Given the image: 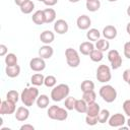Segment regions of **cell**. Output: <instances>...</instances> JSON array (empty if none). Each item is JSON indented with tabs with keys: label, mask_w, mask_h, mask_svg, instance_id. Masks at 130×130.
Returning a JSON list of instances; mask_svg holds the SVG:
<instances>
[{
	"label": "cell",
	"mask_w": 130,
	"mask_h": 130,
	"mask_svg": "<svg viewBox=\"0 0 130 130\" xmlns=\"http://www.w3.org/2000/svg\"><path fill=\"white\" fill-rule=\"evenodd\" d=\"M38 96H39V89L36 86L26 87L20 93V100L22 104L26 107L32 106L34 103L37 101Z\"/></svg>",
	"instance_id": "obj_1"
},
{
	"label": "cell",
	"mask_w": 130,
	"mask_h": 130,
	"mask_svg": "<svg viewBox=\"0 0 130 130\" xmlns=\"http://www.w3.org/2000/svg\"><path fill=\"white\" fill-rule=\"evenodd\" d=\"M69 92H70L69 85L65 83H60L58 85H55L51 90V99L54 102H61L69 95Z\"/></svg>",
	"instance_id": "obj_2"
},
{
	"label": "cell",
	"mask_w": 130,
	"mask_h": 130,
	"mask_svg": "<svg viewBox=\"0 0 130 130\" xmlns=\"http://www.w3.org/2000/svg\"><path fill=\"white\" fill-rule=\"evenodd\" d=\"M68 110L66 108H61L59 106L53 105L50 106L48 109V117L52 120H57V121H65L68 117Z\"/></svg>",
	"instance_id": "obj_3"
},
{
	"label": "cell",
	"mask_w": 130,
	"mask_h": 130,
	"mask_svg": "<svg viewBox=\"0 0 130 130\" xmlns=\"http://www.w3.org/2000/svg\"><path fill=\"white\" fill-rule=\"evenodd\" d=\"M101 98L106 103H113L117 99V90L111 84H105L100 88L99 91Z\"/></svg>",
	"instance_id": "obj_4"
},
{
	"label": "cell",
	"mask_w": 130,
	"mask_h": 130,
	"mask_svg": "<svg viewBox=\"0 0 130 130\" xmlns=\"http://www.w3.org/2000/svg\"><path fill=\"white\" fill-rule=\"evenodd\" d=\"M65 58L69 67L76 68L80 64V57L78 52L73 48H67L65 50Z\"/></svg>",
	"instance_id": "obj_5"
},
{
	"label": "cell",
	"mask_w": 130,
	"mask_h": 130,
	"mask_svg": "<svg viewBox=\"0 0 130 130\" xmlns=\"http://www.w3.org/2000/svg\"><path fill=\"white\" fill-rule=\"evenodd\" d=\"M95 77H96V79H98L99 82H102V83L109 82L111 80V78H112L111 68L108 65H105V64L100 65L98 67V69H96Z\"/></svg>",
	"instance_id": "obj_6"
},
{
	"label": "cell",
	"mask_w": 130,
	"mask_h": 130,
	"mask_svg": "<svg viewBox=\"0 0 130 130\" xmlns=\"http://www.w3.org/2000/svg\"><path fill=\"white\" fill-rule=\"evenodd\" d=\"M108 60L110 61L111 63V67L112 69H118L121 67L122 65V57L120 55V53L117 51V50H110L108 52Z\"/></svg>",
	"instance_id": "obj_7"
},
{
	"label": "cell",
	"mask_w": 130,
	"mask_h": 130,
	"mask_svg": "<svg viewBox=\"0 0 130 130\" xmlns=\"http://www.w3.org/2000/svg\"><path fill=\"white\" fill-rule=\"evenodd\" d=\"M16 103L9 101V100H5L1 102V106H0V114L1 116L3 115H11L14 114L16 111Z\"/></svg>",
	"instance_id": "obj_8"
},
{
	"label": "cell",
	"mask_w": 130,
	"mask_h": 130,
	"mask_svg": "<svg viewBox=\"0 0 130 130\" xmlns=\"http://www.w3.org/2000/svg\"><path fill=\"white\" fill-rule=\"evenodd\" d=\"M108 123L111 127H114V128H119L121 126H123L125 123H126V118L123 114L121 113H116L112 116H110L109 120H108Z\"/></svg>",
	"instance_id": "obj_9"
},
{
	"label": "cell",
	"mask_w": 130,
	"mask_h": 130,
	"mask_svg": "<svg viewBox=\"0 0 130 130\" xmlns=\"http://www.w3.org/2000/svg\"><path fill=\"white\" fill-rule=\"evenodd\" d=\"M29 68L35 72H41L46 68V62L45 59L39 57H35L30 59L29 61Z\"/></svg>",
	"instance_id": "obj_10"
},
{
	"label": "cell",
	"mask_w": 130,
	"mask_h": 130,
	"mask_svg": "<svg viewBox=\"0 0 130 130\" xmlns=\"http://www.w3.org/2000/svg\"><path fill=\"white\" fill-rule=\"evenodd\" d=\"M76 24L79 29L85 30V29H88L89 26L91 25V19L86 14H82V15L78 16V18L76 19Z\"/></svg>",
	"instance_id": "obj_11"
},
{
	"label": "cell",
	"mask_w": 130,
	"mask_h": 130,
	"mask_svg": "<svg viewBox=\"0 0 130 130\" xmlns=\"http://www.w3.org/2000/svg\"><path fill=\"white\" fill-rule=\"evenodd\" d=\"M69 29V25L68 22L64 19H57L54 23V30L55 32H57L58 35H64L68 31Z\"/></svg>",
	"instance_id": "obj_12"
},
{
	"label": "cell",
	"mask_w": 130,
	"mask_h": 130,
	"mask_svg": "<svg viewBox=\"0 0 130 130\" xmlns=\"http://www.w3.org/2000/svg\"><path fill=\"white\" fill-rule=\"evenodd\" d=\"M27 108L28 107H26V106L25 107L21 106V107H18L16 109L14 115H15V119L17 121L23 122V121H26L28 119V117H29V110Z\"/></svg>",
	"instance_id": "obj_13"
},
{
	"label": "cell",
	"mask_w": 130,
	"mask_h": 130,
	"mask_svg": "<svg viewBox=\"0 0 130 130\" xmlns=\"http://www.w3.org/2000/svg\"><path fill=\"white\" fill-rule=\"evenodd\" d=\"M54 54V49L50 45H44L39 49V56L43 59H50Z\"/></svg>",
	"instance_id": "obj_14"
},
{
	"label": "cell",
	"mask_w": 130,
	"mask_h": 130,
	"mask_svg": "<svg viewBox=\"0 0 130 130\" xmlns=\"http://www.w3.org/2000/svg\"><path fill=\"white\" fill-rule=\"evenodd\" d=\"M117 28L114 25H106L103 29V36L105 37V39L107 40H114L117 37Z\"/></svg>",
	"instance_id": "obj_15"
},
{
	"label": "cell",
	"mask_w": 130,
	"mask_h": 130,
	"mask_svg": "<svg viewBox=\"0 0 130 130\" xmlns=\"http://www.w3.org/2000/svg\"><path fill=\"white\" fill-rule=\"evenodd\" d=\"M40 40L44 45H50L54 40H55V35L52 30L46 29L40 35Z\"/></svg>",
	"instance_id": "obj_16"
},
{
	"label": "cell",
	"mask_w": 130,
	"mask_h": 130,
	"mask_svg": "<svg viewBox=\"0 0 130 130\" xmlns=\"http://www.w3.org/2000/svg\"><path fill=\"white\" fill-rule=\"evenodd\" d=\"M94 45L92 44V42L90 41H86V42H83L79 45V52L84 55V56H89V54L91 53V51L94 49Z\"/></svg>",
	"instance_id": "obj_17"
},
{
	"label": "cell",
	"mask_w": 130,
	"mask_h": 130,
	"mask_svg": "<svg viewBox=\"0 0 130 130\" xmlns=\"http://www.w3.org/2000/svg\"><path fill=\"white\" fill-rule=\"evenodd\" d=\"M5 73L10 78H15L20 74V67L19 65H6Z\"/></svg>",
	"instance_id": "obj_18"
},
{
	"label": "cell",
	"mask_w": 130,
	"mask_h": 130,
	"mask_svg": "<svg viewBox=\"0 0 130 130\" xmlns=\"http://www.w3.org/2000/svg\"><path fill=\"white\" fill-rule=\"evenodd\" d=\"M31 20L35 24L37 25H41L46 23V19H45V14H44V10H37L32 16H31Z\"/></svg>",
	"instance_id": "obj_19"
},
{
	"label": "cell",
	"mask_w": 130,
	"mask_h": 130,
	"mask_svg": "<svg viewBox=\"0 0 130 130\" xmlns=\"http://www.w3.org/2000/svg\"><path fill=\"white\" fill-rule=\"evenodd\" d=\"M100 111H101V108H100V105L94 102V103H91V104H88L87 105V110H86V115H89V116H95L98 117V115L100 114Z\"/></svg>",
	"instance_id": "obj_20"
},
{
	"label": "cell",
	"mask_w": 130,
	"mask_h": 130,
	"mask_svg": "<svg viewBox=\"0 0 130 130\" xmlns=\"http://www.w3.org/2000/svg\"><path fill=\"white\" fill-rule=\"evenodd\" d=\"M36 103H37V106L40 109H46L50 104V99L47 94H41V95L38 96Z\"/></svg>",
	"instance_id": "obj_21"
},
{
	"label": "cell",
	"mask_w": 130,
	"mask_h": 130,
	"mask_svg": "<svg viewBox=\"0 0 130 130\" xmlns=\"http://www.w3.org/2000/svg\"><path fill=\"white\" fill-rule=\"evenodd\" d=\"M44 14H45V19L46 23H52L56 19V11L53 8H46L44 9Z\"/></svg>",
	"instance_id": "obj_22"
},
{
	"label": "cell",
	"mask_w": 130,
	"mask_h": 130,
	"mask_svg": "<svg viewBox=\"0 0 130 130\" xmlns=\"http://www.w3.org/2000/svg\"><path fill=\"white\" fill-rule=\"evenodd\" d=\"M94 47H95V49H98L102 52H106L110 49V43L107 39H100L95 42Z\"/></svg>",
	"instance_id": "obj_23"
},
{
	"label": "cell",
	"mask_w": 130,
	"mask_h": 130,
	"mask_svg": "<svg viewBox=\"0 0 130 130\" xmlns=\"http://www.w3.org/2000/svg\"><path fill=\"white\" fill-rule=\"evenodd\" d=\"M87 105H88V104H87L83 99L76 100L74 110H75V111H77V112H78V113H80V114H84V113H86Z\"/></svg>",
	"instance_id": "obj_24"
},
{
	"label": "cell",
	"mask_w": 130,
	"mask_h": 130,
	"mask_svg": "<svg viewBox=\"0 0 130 130\" xmlns=\"http://www.w3.org/2000/svg\"><path fill=\"white\" fill-rule=\"evenodd\" d=\"M100 37H101V34H100L99 29L93 28V27L89 28L86 32V38L90 42H96L98 40H100Z\"/></svg>",
	"instance_id": "obj_25"
},
{
	"label": "cell",
	"mask_w": 130,
	"mask_h": 130,
	"mask_svg": "<svg viewBox=\"0 0 130 130\" xmlns=\"http://www.w3.org/2000/svg\"><path fill=\"white\" fill-rule=\"evenodd\" d=\"M45 81V76L42 73H36L30 77V82L35 86H41L44 84Z\"/></svg>",
	"instance_id": "obj_26"
},
{
	"label": "cell",
	"mask_w": 130,
	"mask_h": 130,
	"mask_svg": "<svg viewBox=\"0 0 130 130\" xmlns=\"http://www.w3.org/2000/svg\"><path fill=\"white\" fill-rule=\"evenodd\" d=\"M20 11L24 14H29L32 12V10L35 9V3L31 0H27L25 3H23L20 7Z\"/></svg>",
	"instance_id": "obj_27"
},
{
	"label": "cell",
	"mask_w": 130,
	"mask_h": 130,
	"mask_svg": "<svg viewBox=\"0 0 130 130\" xmlns=\"http://www.w3.org/2000/svg\"><path fill=\"white\" fill-rule=\"evenodd\" d=\"M86 9L90 12H95L100 9L101 7V2L100 0H90V1H86Z\"/></svg>",
	"instance_id": "obj_28"
},
{
	"label": "cell",
	"mask_w": 130,
	"mask_h": 130,
	"mask_svg": "<svg viewBox=\"0 0 130 130\" xmlns=\"http://www.w3.org/2000/svg\"><path fill=\"white\" fill-rule=\"evenodd\" d=\"M89 58L93 62H101L104 59V52H102L98 49H93L91 51V53L89 54Z\"/></svg>",
	"instance_id": "obj_29"
},
{
	"label": "cell",
	"mask_w": 130,
	"mask_h": 130,
	"mask_svg": "<svg viewBox=\"0 0 130 130\" xmlns=\"http://www.w3.org/2000/svg\"><path fill=\"white\" fill-rule=\"evenodd\" d=\"M82 99L87 103V104H91L94 103L96 100V94L94 92V90H89V91H84L82 93Z\"/></svg>",
	"instance_id": "obj_30"
},
{
	"label": "cell",
	"mask_w": 130,
	"mask_h": 130,
	"mask_svg": "<svg viewBox=\"0 0 130 130\" xmlns=\"http://www.w3.org/2000/svg\"><path fill=\"white\" fill-rule=\"evenodd\" d=\"M80 89L82 92L84 91H89V90H93L94 89V83L93 81L89 80V79H85L81 82L80 84Z\"/></svg>",
	"instance_id": "obj_31"
},
{
	"label": "cell",
	"mask_w": 130,
	"mask_h": 130,
	"mask_svg": "<svg viewBox=\"0 0 130 130\" xmlns=\"http://www.w3.org/2000/svg\"><path fill=\"white\" fill-rule=\"evenodd\" d=\"M109 118H110V112H109V110L104 109V110H101L100 111V114L98 115V121H99V123L104 124V123L108 122Z\"/></svg>",
	"instance_id": "obj_32"
},
{
	"label": "cell",
	"mask_w": 130,
	"mask_h": 130,
	"mask_svg": "<svg viewBox=\"0 0 130 130\" xmlns=\"http://www.w3.org/2000/svg\"><path fill=\"white\" fill-rule=\"evenodd\" d=\"M75 103H76V99L73 98V96H67L65 99V102H64V106L65 108L68 110V111H72L74 110L75 108Z\"/></svg>",
	"instance_id": "obj_33"
},
{
	"label": "cell",
	"mask_w": 130,
	"mask_h": 130,
	"mask_svg": "<svg viewBox=\"0 0 130 130\" xmlns=\"http://www.w3.org/2000/svg\"><path fill=\"white\" fill-rule=\"evenodd\" d=\"M17 61H18V59L14 53H8L5 56V64L6 65H16Z\"/></svg>",
	"instance_id": "obj_34"
},
{
	"label": "cell",
	"mask_w": 130,
	"mask_h": 130,
	"mask_svg": "<svg viewBox=\"0 0 130 130\" xmlns=\"http://www.w3.org/2000/svg\"><path fill=\"white\" fill-rule=\"evenodd\" d=\"M19 98H20L19 93L17 92V90H14V89H11V90H9L6 93V99L9 100V101H12L14 103H17L18 100H19Z\"/></svg>",
	"instance_id": "obj_35"
},
{
	"label": "cell",
	"mask_w": 130,
	"mask_h": 130,
	"mask_svg": "<svg viewBox=\"0 0 130 130\" xmlns=\"http://www.w3.org/2000/svg\"><path fill=\"white\" fill-rule=\"evenodd\" d=\"M57 83V79L54 75H48L45 77V81H44V84L47 86V87H54Z\"/></svg>",
	"instance_id": "obj_36"
},
{
	"label": "cell",
	"mask_w": 130,
	"mask_h": 130,
	"mask_svg": "<svg viewBox=\"0 0 130 130\" xmlns=\"http://www.w3.org/2000/svg\"><path fill=\"white\" fill-rule=\"evenodd\" d=\"M85 122H86V124L89 125V126H94L95 124L99 123L98 117H95V116H89V115H86V117H85Z\"/></svg>",
	"instance_id": "obj_37"
},
{
	"label": "cell",
	"mask_w": 130,
	"mask_h": 130,
	"mask_svg": "<svg viewBox=\"0 0 130 130\" xmlns=\"http://www.w3.org/2000/svg\"><path fill=\"white\" fill-rule=\"evenodd\" d=\"M123 110H124V113L128 117H130V100L124 101V103H123Z\"/></svg>",
	"instance_id": "obj_38"
},
{
	"label": "cell",
	"mask_w": 130,
	"mask_h": 130,
	"mask_svg": "<svg viewBox=\"0 0 130 130\" xmlns=\"http://www.w3.org/2000/svg\"><path fill=\"white\" fill-rule=\"evenodd\" d=\"M124 56L127 59H130V41L124 44Z\"/></svg>",
	"instance_id": "obj_39"
},
{
	"label": "cell",
	"mask_w": 130,
	"mask_h": 130,
	"mask_svg": "<svg viewBox=\"0 0 130 130\" xmlns=\"http://www.w3.org/2000/svg\"><path fill=\"white\" fill-rule=\"evenodd\" d=\"M122 77H123V79H124L125 82L129 83V81H130V69L124 70V72L122 74Z\"/></svg>",
	"instance_id": "obj_40"
},
{
	"label": "cell",
	"mask_w": 130,
	"mask_h": 130,
	"mask_svg": "<svg viewBox=\"0 0 130 130\" xmlns=\"http://www.w3.org/2000/svg\"><path fill=\"white\" fill-rule=\"evenodd\" d=\"M7 52H8L7 47H6L4 44H1V45H0V56H2V57L6 56V55H7Z\"/></svg>",
	"instance_id": "obj_41"
},
{
	"label": "cell",
	"mask_w": 130,
	"mask_h": 130,
	"mask_svg": "<svg viewBox=\"0 0 130 130\" xmlns=\"http://www.w3.org/2000/svg\"><path fill=\"white\" fill-rule=\"evenodd\" d=\"M45 5H47V6H49V7H51V6H54V5H56L57 3H58V0H44V2H43Z\"/></svg>",
	"instance_id": "obj_42"
},
{
	"label": "cell",
	"mask_w": 130,
	"mask_h": 130,
	"mask_svg": "<svg viewBox=\"0 0 130 130\" xmlns=\"http://www.w3.org/2000/svg\"><path fill=\"white\" fill-rule=\"evenodd\" d=\"M20 130H35V127L31 124H23L20 126Z\"/></svg>",
	"instance_id": "obj_43"
},
{
	"label": "cell",
	"mask_w": 130,
	"mask_h": 130,
	"mask_svg": "<svg viewBox=\"0 0 130 130\" xmlns=\"http://www.w3.org/2000/svg\"><path fill=\"white\" fill-rule=\"evenodd\" d=\"M26 1H27V0H14V3H15L17 6H19V7H20V6H21L23 3H25Z\"/></svg>",
	"instance_id": "obj_44"
},
{
	"label": "cell",
	"mask_w": 130,
	"mask_h": 130,
	"mask_svg": "<svg viewBox=\"0 0 130 130\" xmlns=\"http://www.w3.org/2000/svg\"><path fill=\"white\" fill-rule=\"evenodd\" d=\"M126 30H127L128 35L130 36V22H128V23H127V26H126Z\"/></svg>",
	"instance_id": "obj_45"
},
{
	"label": "cell",
	"mask_w": 130,
	"mask_h": 130,
	"mask_svg": "<svg viewBox=\"0 0 130 130\" xmlns=\"http://www.w3.org/2000/svg\"><path fill=\"white\" fill-rule=\"evenodd\" d=\"M126 13H127V15L128 16H130V5L127 7V10H126Z\"/></svg>",
	"instance_id": "obj_46"
},
{
	"label": "cell",
	"mask_w": 130,
	"mask_h": 130,
	"mask_svg": "<svg viewBox=\"0 0 130 130\" xmlns=\"http://www.w3.org/2000/svg\"><path fill=\"white\" fill-rule=\"evenodd\" d=\"M126 123H127V125H128V127L130 128V117H129V119L126 121Z\"/></svg>",
	"instance_id": "obj_47"
},
{
	"label": "cell",
	"mask_w": 130,
	"mask_h": 130,
	"mask_svg": "<svg viewBox=\"0 0 130 130\" xmlns=\"http://www.w3.org/2000/svg\"><path fill=\"white\" fill-rule=\"evenodd\" d=\"M69 2H71V3H76V2H78L79 0H68Z\"/></svg>",
	"instance_id": "obj_48"
},
{
	"label": "cell",
	"mask_w": 130,
	"mask_h": 130,
	"mask_svg": "<svg viewBox=\"0 0 130 130\" xmlns=\"http://www.w3.org/2000/svg\"><path fill=\"white\" fill-rule=\"evenodd\" d=\"M1 130H10L9 128H1Z\"/></svg>",
	"instance_id": "obj_49"
},
{
	"label": "cell",
	"mask_w": 130,
	"mask_h": 130,
	"mask_svg": "<svg viewBox=\"0 0 130 130\" xmlns=\"http://www.w3.org/2000/svg\"><path fill=\"white\" fill-rule=\"evenodd\" d=\"M109 2H116V1H118V0H108Z\"/></svg>",
	"instance_id": "obj_50"
},
{
	"label": "cell",
	"mask_w": 130,
	"mask_h": 130,
	"mask_svg": "<svg viewBox=\"0 0 130 130\" xmlns=\"http://www.w3.org/2000/svg\"><path fill=\"white\" fill-rule=\"evenodd\" d=\"M38 1H40V2H44V0H38Z\"/></svg>",
	"instance_id": "obj_51"
},
{
	"label": "cell",
	"mask_w": 130,
	"mask_h": 130,
	"mask_svg": "<svg viewBox=\"0 0 130 130\" xmlns=\"http://www.w3.org/2000/svg\"><path fill=\"white\" fill-rule=\"evenodd\" d=\"M128 84H129V85H130V81H129V83H128Z\"/></svg>",
	"instance_id": "obj_52"
},
{
	"label": "cell",
	"mask_w": 130,
	"mask_h": 130,
	"mask_svg": "<svg viewBox=\"0 0 130 130\" xmlns=\"http://www.w3.org/2000/svg\"><path fill=\"white\" fill-rule=\"evenodd\" d=\"M86 1H90V0H86Z\"/></svg>",
	"instance_id": "obj_53"
}]
</instances>
